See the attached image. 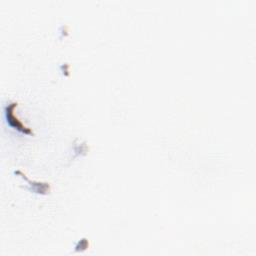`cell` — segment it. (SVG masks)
<instances>
[{"label":"cell","instance_id":"obj_1","mask_svg":"<svg viewBox=\"0 0 256 256\" xmlns=\"http://www.w3.org/2000/svg\"><path fill=\"white\" fill-rule=\"evenodd\" d=\"M17 106V103L16 102H10L9 104H7L4 108V116H5V121L6 123L11 127L13 128V129L15 130H18L24 134H32V130L30 129V128L26 127L25 125L22 124V122L17 118L15 117L14 115V109L15 107Z\"/></svg>","mask_w":256,"mask_h":256},{"label":"cell","instance_id":"obj_2","mask_svg":"<svg viewBox=\"0 0 256 256\" xmlns=\"http://www.w3.org/2000/svg\"><path fill=\"white\" fill-rule=\"evenodd\" d=\"M14 173H18V174H20L25 180H27L28 181V183H29V185L31 186V191H33V192H36V193H42V194H45L46 192L49 190V188H50V186H49V184L48 183H42V182H34V181H29L26 177H25V175L21 172V171H19V170H17V171H15Z\"/></svg>","mask_w":256,"mask_h":256}]
</instances>
